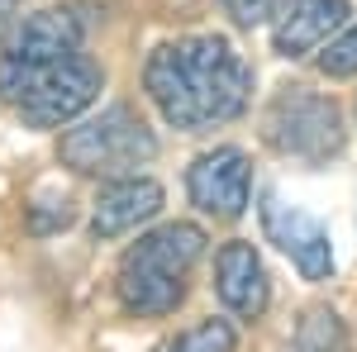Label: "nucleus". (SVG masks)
I'll return each instance as SVG.
<instances>
[{
  "instance_id": "nucleus-5",
  "label": "nucleus",
  "mask_w": 357,
  "mask_h": 352,
  "mask_svg": "<svg viewBox=\"0 0 357 352\" xmlns=\"http://www.w3.org/2000/svg\"><path fill=\"white\" fill-rule=\"evenodd\" d=\"M262 143L305 167H324L329 158L343 153L348 129H343V109L333 95L310 91V86H281L272 100L262 105Z\"/></svg>"
},
{
  "instance_id": "nucleus-4",
  "label": "nucleus",
  "mask_w": 357,
  "mask_h": 352,
  "mask_svg": "<svg viewBox=\"0 0 357 352\" xmlns=\"http://www.w3.org/2000/svg\"><path fill=\"white\" fill-rule=\"evenodd\" d=\"M57 158L77 176H129L138 167L158 158V134L148 129V119L129 105H110L100 114L72 119L57 138Z\"/></svg>"
},
{
  "instance_id": "nucleus-8",
  "label": "nucleus",
  "mask_w": 357,
  "mask_h": 352,
  "mask_svg": "<svg viewBox=\"0 0 357 352\" xmlns=\"http://www.w3.org/2000/svg\"><path fill=\"white\" fill-rule=\"evenodd\" d=\"M215 296L243 324L267 314V305H272V276H267L257 247L248 243V238H229L215 252Z\"/></svg>"
},
{
  "instance_id": "nucleus-2",
  "label": "nucleus",
  "mask_w": 357,
  "mask_h": 352,
  "mask_svg": "<svg viewBox=\"0 0 357 352\" xmlns=\"http://www.w3.org/2000/svg\"><path fill=\"white\" fill-rule=\"evenodd\" d=\"M200 257H205L200 224H186V219L158 224V229L138 234V243L124 247V257L114 267V296L138 319H167L181 309Z\"/></svg>"
},
{
  "instance_id": "nucleus-11",
  "label": "nucleus",
  "mask_w": 357,
  "mask_h": 352,
  "mask_svg": "<svg viewBox=\"0 0 357 352\" xmlns=\"http://www.w3.org/2000/svg\"><path fill=\"white\" fill-rule=\"evenodd\" d=\"M86 48V15L77 5H53V10H38L24 15L20 24L10 29L5 48L10 57H62Z\"/></svg>"
},
{
  "instance_id": "nucleus-15",
  "label": "nucleus",
  "mask_w": 357,
  "mask_h": 352,
  "mask_svg": "<svg viewBox=\"0 0 357 352\" xmlns=\"http://www.w3.org/2000/svg\"><path fill=\"white\" fill-rule=\"evenodd\" d=\"M220 5H224V15H229L234 24H243V29L267 24L272 10H276V0H220Z\"/></svg>"
},
{
  "instance_id": "nucleus-13",
  "label": "nucleus",
  "mask_w": 357,
  "mask_h": 352,
  "mask_svg": "<svg viewBox=\"0 0 357 352\" xmlns=\"http://www.w3.org/2000/svg\"><path fill=\"white\" fill-rule=\"evenodd\" d=\"M238 348V328H234V319H200V324L181 328L176 338H167L158 352H234Z\"/></svg>"
},
{
  "instance_id": "nucleus-10",
  "label": "nucleus",
  "mask_w": 357,
  "mask_h": 352,
  "mask_svg": "<svg viewBox=\"0 0 357 352\" xmlns=\"http://www.w3.org/2000/svg\"><path fill=\"white\" fill-rule=\"evenodd\" d=\"M162 200H167V190L158 186L153 176H143V171L110 176V181L100 186V195H96L91 234H96V238H124V234H134L148 219L162 215Z\"/></svg>"
},
{
  "instance_id": "nucleus-16",
  "label": "nucleus",
  "mask_w": 357,
  "mask_h": 352,
  "mask_svg": "<svg viewBox=\"0 0 357 352\" xmlns=\"http://www.w3.org/2000/svg\"><path fill=\"white\" fill-rule=\"evenodd\" d=\"M24 20V0H0V43L10 38V29Z\"/></svg>"
},
{
  "instance_id": "nucleus-12",
  "label": "nucleus",
  "mask_w": 357,
  "mask_h": 352,
  "mask_svg": "<svg viewBox=\"0 0 357 352\" xmlns=\"http://www.w3.org/2000/svg\"><path fill=\"white\" fill-rule=\"evenodd\" d=\"M281 352H348V328L338 319V309H329V305L305 309Z\"/></svg>"
},
{
  "instance_id": "nucleus-6",
  "label": "nucleus",
  "mask_w": 357,
  "mask_h": 352,
  "mask_svg": "<svg viewBox=\"0 0 357 352\" xmlns=\"http://www.w3.org/2000/svg\"><path fill=\"white\" fill-rule=\"evenodd\" d=\"M186 195H191V205L200 215L220 219V224L243 219L248 200H252V158L234 143L200 153L186 171Z\"/></svg>"
},
{
  "instance_id": "nucleus-7",
  "label": "nucleus",
  "mask_w": 357,
  "mask_h": 352,
  "mask_svg": "<svg viewBox=\"0 0 357 352\" xmlns=\"http://www.w3.org/2000/svg\"><path fill=\"white\" fill-rule=\"evenodd\" d=\"M257 219H262V234L267 243H276L305 281H329L333 276V243L329 229L314 215H305L301 205H286L281 195H262L257 205Z\"/></svg>"
},
{
  "instance_id": "nucleus-9",
  "label": "nucleus",
  "mask_w": 357,
  "mask_h": 352,
  "mask_svg": "<svg viewBox=\"0 0 357 352\" xmlns=\"http://www.w3.org/2000/svg\"><path fill=\"white\" fill-rule=\"evenodd\" d=\"M353 20L348 0H276L272 10V48L281 57H310Z\"/></svg>"
},
{
  "instance_id": "nucleus-1",
  "label": "nucleus",
  "mask_w": 357,
  "mask_h": 352,
  "mask_svg": "<svg viewBox=\"0 0 357 352\" xmlns=\"http://www.w3.org/2000/svg\"><path fill=\"white\" fill-rule=\"evenodd\" d=\"M143 91L162 124L181 134H205L234 124L252 105V67L224 33H191L153 48L143 67Z\"/></svg>"
},
{
  "instance_id": "nucleus-14",
  "label": "nucleus",
  "mask_w": 357,
  "mask_h": 352,
  "mask_svg": "<svg viewBox=\"0 0 357 352\" xmlns=\"http://www.w3.org/2000/svg\"><path fill=\"white\" fill-rule=\"evenodd\" d=\"M319 72L324 77H357V24H343L329 43L319 48Z\"/></svg>"
},
{
  "instance_id": "nucleus-3",
  "label": "nucleus",
  "mask_w": 357,
  "mask_h": 352,
  "mask_svg": "<svg viewBox=\"0 0 357 352\" xmlns=\"http://www.w3.org/2000/svg\"><path fill=\"white\" fill-rule=\"evenodd\" d=\"M105 91V67L77 48L62 57H10L0 53V100L29 129H67Z\"/></svg>"
}]
</instances>
